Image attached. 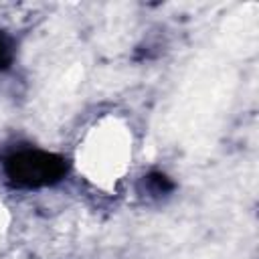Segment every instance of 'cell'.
Segmentation results:
<instances>
[{
	"label": "cell",
	"instance_id": "cell-1",
	"mask_svg": "<svg viewBox=\"0 0 259 259\" xmlns=\"http://www.w3.org/2000/svg\"><path fill=\"white\" fill-rule=\"evenodd\" d=\"M67 164L61 156L40 150H20L6 160V174L16 186L36 188L61 180Z\"/></svg>",
	"mask_w": 259,
	"mask_h": 259
},
{
	"label": "cell",
	"instance_id": "cell-2",
	"mask_svg": "<svg viewBox=\"0 0 259 259\" xmlns=\"http://www.w3.org/2000/svg\"><path fill=\"white\" fill-rule=\"evenodd\" d=\"M146 190H148L150 194H154V196L166 194V192L172 190V182L168 180V176L156 172V174H150V176L146 178Z\"/></svg>",
	"mask_w": 259,
	"mask_h": 259
},
{
	"label": "cell",
	"instance_id": "cell-3",
	"mask_svg": "<svg viewBox=\"0 0 259 259\" xmlns=\"http://www.w3.org/2000/svg\"><path fill=\"white\" fill-rule=\"evenodd\" d=\"M14 57V42L8 34L0 32V69H6Z\"/></svg>",
	"mask_w": 259,
	"mask_h": 259
}]
</instances>
